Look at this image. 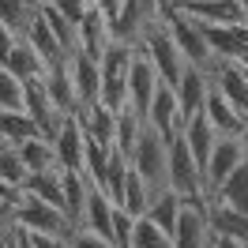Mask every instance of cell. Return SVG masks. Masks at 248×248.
Here are the masks:
<instances>
[{
	"label": "cell",
	"mask_w": 248,
	"mask_h": 248,
	"mask_svg": "<svg viewBox=\"0 0 248 248\" xmlns=\"http://www.w3.org/2000/svg\"><path fill=\"white\" fill-rule=\"evenodd\" d=\"M207 117H211V124H215L218 136H237L241 124H245V113H237V106H233L222 91H215V87H211V94H207Z\"/></svg>",
	"instance_id": "cell-21"
},
{
	"label": "cell",
	"mask_w": 248,
	"mask_h": 248,
	"mask_svg": "<svg viewBox=\"0 0 248 248\" xmlns=\"http://www.w3.org/2000/svg\"><path fill=\"white\" fill-rule=\"evenodd\" d=\"M23 192L34 196L42 203H53L64 211V170H42V173H31L23 181Z\"/></svg>",
	"instance_id": "cell-22"
},
{
	"label": "cell",
	"mask_w": 248,
	"mask_h": 248,
	"mask_svg": "<svg viewBox=\"0 0 248 248\" xmlns=\"http://www.w3.org/2000/svg\"><path fill=\"white\" fill-rule=\"evenodd\" d=\"M53 143H57V158H61L64 170H83V162H87V128L79 121V113H72L61 124Z\"/></svg>",
	"instance_id": "cell-12"
},
{
	"label": "cell",
	"mask_w": 248,
	"mask_h": 248,
	"mask_svg": "<svg viewBox=\"0 0 248 248\" xmlns=\"http://www.w3.org/2000/svg\"><path fill=\"white\" fill-rule=\"evenodd\" d=\"M207 222H211V233H226V237H233V241H245V245H248V215H245V211H237L233 203L211 196Z\"/></svg>",
	"instance_id": "cell-17"
},
{
	"label": "cell",
	"mask_w": 248,
	"mask_h": 248,
	"mask_svg": "<svg viewBox=\"0 0 248 248\" xmlns=\"http://www.w3.org/2000/svg\"><path fill=\"white\" fill-rule=\"evenodd\" d=\"M203 31H207V42H211V53H215L218 61H245V42L237 38L233 27H218V23H203Z\"/></svg>",
	"instance_id": "cell-24"
},
{
	"label": "cell",
	"mask_w": 248,
	"mask_h": 248,
	"mask_svg": "<svg viewBox=\"0 0 248 248\" xmlns=\"http://www.w3.org/2000/svg\"><path fill=\"white\" fill-rule=\"evenodd\" d=\"M170 188L181 192L185 200H200V196H211L207 192V173L196 162V155L188 151L185 136H173L170 140Z\"/></svg>",
	"instance_id": "cell-3"
},
{
	"label": "cell",
	"mask_w": 248,
	"mask_h": 248,
	"mask_svg": "<svg viewBox=\"0 0 248 248\" xmlns=\"http://www.w3.org/2000/svg\"><path fill=\"white\" fill-rule=\"evenodd\" d=\"M132 248H177V241H173L162 226H155L147 215H140V218H136V237H132Z\"/></svg>",
	"instance_id": "cell-30"
},
{
	"label": "cell",
	"mask_w": 248,
	"mask_h": 248,
	"mask_svg": "<svg viewBox=\"0 0 248 248\" xmlns=\"http://www.w3.org/2000/svg\"><path fill=\"white\" fill-rule=\"evenodd\" d=\"M132 237H136V215L117 207L113 211V245L117 248H132Z\"/></svg>",
	"instance_id": "cell-32"
},
{
	"label": "cell",
	"mask_w": 248,
	"mask_h": 248,
	"mask_svg": "<svg viewBox=\"0 0 248 248\" xmlns=\"http://www.w3.org/2000/svg\"><path fill=\"white\" fill-rule=\"evenodd\" d=\"M248 162V155H245V143L237 140V136H218V143H215V151H211V158H207V192L215 196L218 188L230 181L233 173L241 170Z\"/></svg>",
	"instance_id": "cell-7"
},
{
	"label": "cell",
	"mask_w": 248,
	"mask_h": 248,
	"mask_svg": "<svg viewBox=\"0 0 248 248\" xmlns=\"http://www.w3.org/2000/svg\"><path fill=\"white\" fill-rule=\"evenodd\" d=\"M177 8H185L188 16L200 23H218V27H241L248 23V12L241 0H181Z\"/></svg>",
	"instance_id": "cell-10"
},
{
	"label": "cell",
	"mask_w": 248,
	"mask_h": 248,
	"mask_svg": "<svg viewBox=\"0 0 248 248\" xmlns=\"http://www.w3.org/2000/svg\"><path fill=\"white\" fill-rule=\"evenodd\" d=\"M16 42H19V34H16V31H8V27L0 23V64H8V57H12Z\"/></svg>",
	"instance_id": "cell-36"
},
{
	"label": "cell",
	"mask_w": 248,
	"mask_h": 248,
	"mask_svg": "<svg viewBox=\"0 0 248 248\" xmlns=\"http://www.w3.org/2000/svg\"><path fill=\"white\" fill-rule=\"evenodd\" d=\"M0 147H8V136H4V121H0Z\"/></svg>",
	"instance_id": "cell-39"
},
{
	"label": "cell",
	"mask_w": 248,
	"mask_h": 248,
	"mask_svg": "<svg viewBox=\"0 0 248 248\" xmlns=\"http://www.w3.org/2000/svg\"><path fill=\"white\" fill-rule=\"evenodd\" d=\"M31 237H34L38 248H72V241L61 237V233H31Z\"/></svg>",
	"instance_id": "cell-35"
},
{
	"label": "cell",
	"mask_w": 248,
	"mask_h": 248,
	"mask_svg": "<svg viewBox=\"0 0 248 248\" xmlns=\"http://www.w3.org/2000/svg\"><path fill=\"white\" fill-rule=\"evenodd\" d=\"M31 177V170L23 166V158H19V147L16 143H8V147H0V181H8V185H19Z\"/></svg>",
	"instance_id": "cell-31"
},
{
	"label": "cell",
	"mask_w": 248,
	"mask_h": 248,
	"mask_svg": "<svg viewBox=\"0 0 248 248\" xmlns=\"http://www.w3.org/2000/svg\"><path fill=\"white\" fill-rule=\"evenodd\" d=\"M68 241H72V248H117L109 237H102V233H94V230H83V226H79V230H72V237H68Z\"/></svg>",
	"instance_id": "cell-33"
},
{
	"label": "cell",
	"mask_w": 248,
	"mask_h": 248,
	"mask_svg": "<svg viewBox=\"0 0 248 248\" xmlns=\"http://www.w3.org/2000/svg\"><path fill=\"white\" fill-rule=\"evenodd\" d=\"M19 158L31 173H42V170H64L61 158H57V143L46 140V136H34V140L19 143Z\"/></svg>",
	"instance_id": "cell-23"
},
{
	"label": "cell",
	"mask_w": 248,
	"mask_h": 248,
	"mask_svg": "<svg viewBox=\"0 0 248 248\" xmlns=\"http://www.w3.org/2000/svg\"><path fill=\"white\" fill-rule=\"evenodd\" d=\"M181 136H185L188 151L196 155V162L207 170V158H211V151H215V143H218V132H215V124H211V117H207V109L188 117L185 128H181Z\"/></svg>",
	"instance_id": "cell-16"
},
{
	"label": "cell",
	"mask_w": 248,
	"mask_h": 248,
	"mask_svg": "<svg viewBox=\"0 0 248 248\" xmlns=\"http://www.w3.org/2000/svg\"><path fill=\"white\" fill-rule=\"evenodd\" d=\"M147 128H155L166 143H170L173 136H181V128H185V109L177 102V87H170V83L158 87L155 102L147 109Z\"/></svg>",
	"instance_id": "cell-8"
},
{
	"label": "cell",
	"mask_w": 248,
	"mask_h": 248,
	"mask_svg": "<svg viewBox=\"0 0 248 248\" xmlns=\"http://www.w3.org/2000/svg\"><path fill=\"white\" fill-rule=\"evenodd\" d=\"M0 121H4V136H8V143H27L34 140V136H42V128H38V121H34L27 109H0Z\"/></svg>",
	"instance_id": "cell-26"
},
{
	"label": "cell",
	"mask_w": 248,
	"mask_h": 248,
	"mask_svg": "<svg viewBox=\"0 0 248 248\" xmlns=\"http://www.w3.org/2000/svg\"><path fill=\"white\" fill-rule=\"evenodd\" d=\"M143 46V53L151 57V64L158 68V76H162V83H170V87H177L181 83V72L188 68V61H185V53H181V46L173 42V34H170V27H166V19L158 23L155 31L147 34L140 42Z\"/></svg>",
	"instance_id": "cell-4"
},
{
	"label": "cell",
	"mask_w": 248,
	"mask_h": 248,
	"mask_svg": "<svg viewBox=\"0 0 248 248\" xmlns=\"http://www.w3.org/2000/svg\"><path fill=\"white\" fill-rule=\"evenodd\" d=\"M0 109H27V83L8 64H0Z\"/></svg>",
	"instance_id": "cell-29"
},
{
	"label": "cell",
	"mask_w": 248,
	"mask_h": 248,
	"mask_svg": "<svg viewBox=\"0 0 248 248\" xmlns=\"http://www.w3.org/2000/svg\"><path fill=\"white\" fill-rule=\"evenodd\" d=\"M166 27H170L173 42L181 46L188 64H200V68H211L218 61L215 53H211V42H207V31H203V23L196 16H188L185 8H173L170 16H166Z\"/></svg>",
	"instance_id": "cell-2"
},
{
	"label": "cell",
	"mask_w": 248,
	"mask_h": 248,
	"mask_svg": "<svg viewBox=\"0 0 248 248\" xmlns=\"http://www.w3.org/2000/svg\"><path fill=\"white\" fill-rule=\"evenodd\" d=\"M34 16H38V4H34V0H0V23H4L8 31H16L19 38L27 34Z\"/></svg>",
	"instance_id": "cell-28"
},
{
	"label": "cell",
	"mask_w": 248,
	"mask_h": 248,
	"mask_svg": "<svg viewBox=\"0 0 248 248\" xmlns=\"http://www.w3.org/2000/svg\"><path fill=\"white\" fill-rule=\"evenodd\" d=\"M113 211H117V203L91 181V196H87V211H83V230H94V233H102V237L113 241Z\"/></svg>",
	"instance_id": "cell-18"
},
{
	"label": "cell",
	"mask_w": 248,
	"mask_h": 248,
	"mask_svg": "<svg viewBox=\"0 0 248 248\" xmlns=\"http://www.w3.org/2000/svg\"><path fill=\"white\" fill-rule=\"evenodd\" d=\"M49 4H53V8L61 12V16H68L72 23H76V27L83 23V16L91 12V4H87V0H49Z\"/></svg>",
	"instance_id": "cell-34"
},
{
	"label": "cell",
	"mask_w": 248,
	"mask_h": 248,
	"mask_svg": "<svg viewBox=\"0 0 248 248\" xmlns=\"http://www.w3.org/2000/svg\"><path fill=\"white\" fill-rule=\"evenodd\" d=\"M68 57L46 68V87H49L53 106L61 109V113H79V91H76V79H72V61Z\"/></svg>",
	"instance_id": "cell-13"
},
{
	"label": "cell",
	"mask_w": 248,
	"mask_h": 248,
	"mask_svg": "<svg viewBox=\"0 0 248 248\" xmlns=\"http://www.w3.org/2000/svg\"><path fill=\"white\" fill-rule=\"evenodd\" d=\"M68 61H72V79H76V91H79V109L94 106L102 98V61L83 53V49H76Z\"/></svg>",
	"instance_id": "cell-11"
},
{
	"label": "cell",
	"mask_w": 248,
	"mask_h": 248,
	"mask_svg": "<svg viewBox=\"0 0 248 248\" xmlns=\"http://www.w3.org/2000/svg\"><path fill=\"white\" fill-rule=\"evenodd\" d=\"M117 207H124V211H132V215L140 218L147 215V207H151V188H147V181L140 177V170L136 166H128V177H124V196Z\"/></svg>",
	"instance_id": "cell-27"
},
{
	"label": "cell",
	"mask_w": 248,
	"mask_h": 248,
	"mask_svg": "<svg viewBox=\"0 0 248 248\" xmlns=\"http://www.w3.org/2000/svg\"><path fill=\"white\" fill-rule=\"evenodd\" d=\"M16 226H23L27 233H61V237H72V230H76L72 218L64 215L61 207L34 200V196H27V192H23V200H19Z\"/></svg>",
	"instance_id": "cell-5"
},
{
	"label": "cell",
	"mask_w": 248,
	"mask_h": 248,
	"mask_svg": "<svg viewBox=\"0 0 248 248\" xmlns=\"http://www.w3.org/2000/svg\"><path fill=\"white\" fill-rule=\"evenodd\" d=\"M207 94H211V76H207V68L188 64L185 72H181V83H177V102L185 109V121L192 113H203V109H207Z\"/></svg>",
	"instance_id": "cell-14"
},
{
	"label": "cell",
	"mask_w": 248,
	"mask_h": 248,
	"mask_svg": "<svg viewBox=\"0 0 248 248\" xmlns=\"http://www.w3.org/2000/svg\"><path fill=\"white\" fill-rule=\"evenodd\" d=\"M211 248H245V241H233L226 233H211Z\"/></svg>",
	"instance_id": "cell-37"
},
{
	"label": "cell",
	"mask_w": 248,
	"mask_h": 248,
	"mask_svg": "<svg viewBox=\"0 0 248 248\" xmlns=\"http://www.w3.org/2000/svg\"><path fill=\"white\" fill-rule=\"evenodd\" d=\"M132 166L140 170V177L151 188V200H155L158 192L170 188V143L162 140L155 128H143L140 143L132 151Z\"/></svg>",
	"instance_id": "cell-1"
},
{
	"label": "cell",
	"mask_w": 248,
	"mask_h": 248,
	"mask_svg": "<svg viewBox=\"0 0 248 248\" xmlns=\"http://www.w3.org/2000/svg\"><path fill=\"white\" fill-rule=\"evenodd\" d=\"M23 38L31 42V49H34V53H38V57H42L46 64H57V61H64V57H68L64 42L57 38V34H53V27H49L46 19H42V12L34 16V23L27 27V34H23Z\"/></svg>",
	"instance_id": "cell-19"
},
{
	"label": "cell",
	"mask_w": 248,
	"mask_h": 248,
	"mask_svg": "<svg viewBox=\"0 0 248 248\" xmlns=\"http://www.w3.org/2000/svg\"><path fill=\"white\" fill-rule=\"evenodd\" d=\"M158 87H162V76L151 64V57L143 53V46H136V57H132V68H128V109H136L143 121H147V109L155 102Z\"/></svg>",
	"instance_id": "cell-6"
},
{
	"label": "cell",
	"mask_w": 248,
	"mask_h": 248,
	"mask_svg": "<svg viewBox=\"0 0 248 248\" xmlns=\"http://www.w3.org/2000/svg\"><path fill=\"white\" fill-rule=\"evenodd\" d=\"M181 215H185V196L173 192V188L158 192L155 200H151V207H147V218H151L155 226H162L170 237L177 233V226H181Z\"/></svg>",
	"instance_id": "cell-20"
},
{
	"label": "cell",
	"mask_w": 248,
	"mask_h": 248,
	"mask_svg": "<svg viewBox=\"0 0 248 248\" xmlns=\"http://www.w3.org/2000/svg\"><path fill=\"white\" fill-rule=\"evenodd\" d=\"M237 140L245 143V155H248V117H245V124H241V132H237Z\"/></svg>",
	"instance_id": "cell-38"
},
{
	"label": "cell",
	"mask_w": 248,
	"mask_h": 248,
	"mask_svg": "<svg viewBox=\"0 0 248 248\" xmlns=\"http://www.w3.org/2000/svg\"><path fill=\"white\" fill-rule=\"evenodd\" d=\"M207 76H211V87L226 94L237 106V113L248 117V68L245 64L241 61H215L207 68Z\"/></svg>",
	"instance_id": "cell-9"
},
{
	"label": "cell",
	"mask_w": 248,
	"mask_h": 248,
	"mask_svg": "<svg viewBox=\"0 0 248 248\" xmlns=\"http://www.w3.org/2000/svg\"><path fill=\"white\" fill-rule=\"evenodd\" d=\"M109 42H113V19L94 4L91 12L83 16V23H79V49L102 61V53L109 49Z\"/></svg>",
	"instance_id": "cell-15"
},
{
	"label": "cell",
	"mask_w": 248,
	"mask_h": 248,
	"mask_svg": "<svg viewBox=\"0 0 248 248\" xmlns=\"http://www.w3.org/2000/svg\"><path fill=\"white\" fill-rule=\"evenodd\" d=\"M34 4H38V8H46V4H49V0H34Z\"/></svg>",
	"instance_id": "cell-40"
},
{
	"label": "cell",
	"mask_w": 248,
	"mask_h": 248,
	"mask_svg": "<svg viewBox=\"0 0 248 248\" xmlns=\"http://www.w3.org/2000/svg\"><path fill=\"white\" fill-rule=\"evenodd\" d=\"M8 68H12V72L23 79V83H27V79L46 76V68H49V64H46V61H42V57H38V53L31 49V42H27V38H19L16 49H12V57H8Z\"/></svg>",
	"instance_id": "cell-25"
}]
</instances>
